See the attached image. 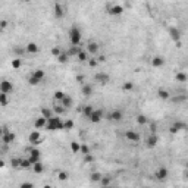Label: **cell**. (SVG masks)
<instances>
[{
    "label": "cell",
    "instance_id": "obj_23",
    "mask_svg": "<svg viewBox=\"0 0 188 188\" xmlns=\"http://www.w3.org/2000/svg\"><path fill=\"white\" fill-rule=\"evenodd\" d=\"M157 96H159L162 100H169V97H170L169 91L165 90V88H159V90H157Z\"/></svg>",
    "mask_w": 188,
    "mask_h": 188
},
{
    "label": "cell",
    "instance_id": "obj_3",
    "mask_svg": "<svg viewBox=\"0 0 188 188\" xmlns=\"http://www.w3.org/2000/svg\"><path fill=\"white\" fill-rule=\"evenodd\" d=\"M123 8L118 3H113V5H109L107 6V13L109 15H113V16H118V15H122Z\"/></svg>",
    "mask_w": 188,
    "mask_h": 188
},
{
    "label": "cell",
    "instance_id": "obj_30",
    "mask_svg": "<svg viewBox=\"0 0 188 188\" xmlns=\"http://www.w3.org/2000/svg\"><path fill=\"white\" fill-rule=\"evenodd\" d=\"M102 178H103V175H102L100 172H93V173H91V178H90V179H91L93 182H100Z\"/></svg>",
    "mask_w": 188,
    "mask_h": 188
},
{
    "label": "cell",
    "instance_id": "obj_31",
    "mask_svg": "<svg viewBox=\"0 0 188 188\" xmlns=\"http://www.w3.org/2000/svg\"><path fill=\"white\" fill-rule=\"evenodd\" d=\"M41 113H43L41 116H44L46 119H50V118H53V112H52L50 109H46V107H43V109H41Z\"/></svg>",
    "mask_w": 188,
    "mask_h": 188
},
{
    "label": "cell",
    "instance_id": "obj_32",
    "mask_svg": "<svg viewBox=\"0 0 188 188\" xmlns=\"http://www.w3.org/2000/svg\"><path fill=\"white\" fill-rule=\"evenodd\" d=\"M53 110H55V112H56L57 115H63L66 109H65V107H63V106H62L60 103H59V104H56V106L53 107Z\"/></svg>",
    "mask_w": 188,
    "mask_h": 188
},
{
    "label": "cell",
    "instance_id": "obj_11",
    "mask_svg": "<svg viewBox=\"0 0 188 188\" xmlns=\"http://www.w3.org/2000/svg\"><path fill=\"white\" fill-rule=\"evenodd\" d=\"M157 141H159V137H157L154 132H151L150 135H149V138H147V143H146V144H147L149 149H153V147L157 144Z\"/></svg>",
    "mask_w": 188,
    "mask_h": 188
},
{
    "label": "cell",
    "instance_id": "obj_10",
    "mask_svg": "<svg viewBox=\"0 0 188 188\" xmlns=\"http://www.w3.org/2000/svg\"><path fill=\"white\" fill-rule=\"evenodd\" d=\"M122 116L123 115L121 110H113V112H110L107 115V119H109V121H113V122H118V121L122 119Z\"/></svg>",
    "mask_w": 188,
    "mask_h": 188
},
{
    "label": "cell",
    "instance_id": "obj_52",
    "mask_svg": "<svg viewBox=\"0 0 188 188\" xmlns=\"http://www.w3.org/2000/svg\"><path fill=\"white\" fill-rule=\"evenodd\" d=\"M102 188H112V187H102Z\"/></svg>",
    "mask_w": 188,
    "mask_h": 188
},
{
    "label": "cell",
    "instance_id": "obj_46",
    "mask_svg": "<svg viewBox=\"0 0 188 188\" xmlns=\"http://www.w3.org/2000/svg\"><path fill=\"white\" fill-rule=\"evenodd\" d=\"M59 179H60V181H66V179H68V173L63 172V170H60V172H59Z\"/></svg>",
    "mask_w": 188,
    "mask_h": 188
},
{
    "label": "cell",
    "instance_id": "obj_8",
    "mask_svg": "<svg viewBox=\"0 0 188 188\" xmlns=\"http://www.w3.org/2000/svg\"><path fill=\"white\" fill-rule=\"evenodd\" d=\"M102 119H103V110H102V109H96V110L93 112V115L90 116V121L94 122V123L100 122Z\"/></svg>",
    "mask_w": 188,
    "mask_h": 188
},
{
    "label": "cell",
    "instance_id": "obj_34",
    "mask_svg": "<svg viewBox=\"0 0 188 188\" xmlns=\"http://www.w3.org/2000/svg\"><path fill=\"white\" fill-rule=\"evenodd\" d=\"M29 166H32V163L29 162V159L27 157V159H21V168H29Z\"/></svg>",
    "mask_w": 188,
    "mask_h": 188
},
{
    "label": "cell",
    "instance_id": "obj_7",
    "mask_svg": "<svg viewBox=\"0 0 188 188\" xmlns=\"http://www.w3.org/2000/svg\"><path fill=\"white\" fill-rule=\"evenodd\" d=\"M187 128V123H184V122H175V123H172L170 125V128H169V131L170 134H176V132L179 131H182V129H185Z\"/></svg>",
    "mask_w": 188,
    "mask_h": 188
},
{
    "label": "cell",
    "instance_id": "obj_38",
    "mask_svg": "<svg viewBox=\"0 0 188 188\" xmlns=\"http://www.w3.org/2000/svg\"><path fill=\"white\" fill-rule=\"evenodd\" d=\"M68 59H69V55H68V53H62L60 56L57 57V60H59L60 63H66V62H68Z\"/></svg>",
    "mask_w": 188,
    "mask_h": 188
},
{
    "label": "cell",
    "instance_id": "obj_50",
    "mask_svg": "<svg viewBox=\"0 0 188 188\" xmlns=\"http://www.w3.org/2000/svg\"><path fill=\"white\" fill-rule=\"evenodd\" d=\"M6 25H8V22L3 19V21H2V28H6Z\"/></svg>",
    "mask_w": 188,
    "mask_h": 188
},
{
    "label": "cell",
    "instance_id": "obj_29",
    "mask_svg": "<svg viewBox=\"0 0 188 188\" xmlns=\"http://www.w3.org/2000/svg\"><path fill=\"white\" fill-rule=\"evenodd\" d=\"M32 170H34L35 173H41V172L44 170L43 163H41V162H38V163H35V165H32Z\"/></svg>",
    "mask_w": 188,
    "mask_h": 188
},
{
    "label": "cell",
    "instance_id": "obj_4",
    "mask_svg": "<svg viewBox=\"0 0 188 188\" xmlns=\"http://www.w3.org/2000/svg\"><path fill=\"white\" fill-rule=\"evenodd\" d=\"M154 176H156L157 181H165V179H168V176H169V170H168V168H165V166H160L159 169L154 172Z\"/></svg>",
    "mask_w": 188,
    "mask_h": 188
},
{
    "label": "cell",
    "instance_id": "obj_9",
    "mask_svg": "<svg viewBox=\"0 0 188 188\" xmlns=\"http://www.w3.org/2000/svg\"><path fill=\"white\" fill-rule=\"evenodd\" d=\"M94 79H96V82L104 85V84H107V82H109V79H110V78H109L107 74H96V75H94Z\"/></svg>",
    "mask_w": 188,
    "mask_h": 188
},
{
    "label": "cell",
    "instance_id": "obj_13",
    "mask_svg": "<svg viewBox=\"0 0 188 188\" xmlns=\"http://www.w3.org/2000/svg\"><path fill=\"white\" fill-rule=\"evenodd\" d=\"M163 65H165V57L154 56L151 59V66H153V68H162Z\"/></svg>",
    "mask_w": 188,
    "mask_h": 188
},
{
    "label": "cell",
    "instance_id": "obj_26",
    "mask_svg": "<svg viewBox=\"0 0 188 188\" xmlns=\"http://www.w3.org/2000/svg\"><path fill=\"white\" fill-rule=\"evenodd\" d=\"M88 55H90V53H88V52H87V50H82V49H81V52H79V53H78V60H81V62H85V60H88Z\"/></svg>",
    "mask_w": 188,
    "mask_h": 188
},
{
    "label": "cell",
    "instance_id": "obj_35",
    "mask_svg": "<svg viewBox=\"0 0 188 188\" xmlns=\"http://www.w3.org/2000/svg\"><path fill=\"white\" fill-rule=\"evenodd\" d=\"M122 90L123 91H132V90H134V84H132V82H123Z\"/></svg>",
    "mask_w": 188,
    "mask_h": 188
},
{
    "label": "cell",
    "instance_id": "obj_39",
    "mask_svg": "<svg viewBox=\"0 0 188 188\" xmlns=\"http://www.w3.org/2000/svg\"><path fill=\"white\" fill-rule=\"evenodd\" d=\"M137 122L140 123V125H146V123H147V118H146L144 115H138V116H137Z\"/></svg>",
    "mask_w": 188,
    "mask_h": 188
},
{
    "label": "cell",
    "instance_id": "obj_36",
    "mask_svg": "<svg viewBox=\"0 0 188 188\" xmlns=\"http://www.w3.org/2000/svg\"><path fill=\"white\" fill-rule=\"evenodd\" d=\"M21 65H22V60H21V59H13V60H12V68H13V69H19V68H21Z\"/></svg>",
    "mask_w": 188,
    "mask_h": 188
},
{
    "label": "cell",
    "instance_id": "obj_15",
    "mask_svg": "<svg viewBox=\"0 0 188 188\" xmlns=\"http://www.w3.org/2000/svg\"><path fill=\"white\" fill-rule=\"evenodd\" d=\"M28 159H29V162H31L32 165L38 163V162H40V151H38V150H31V151H29Z\"/></svg>",
    "mask_w": 188,
    "mask_h": 188
},
{
    "label": "cell",
    "instance_id": "obj_25",
    "mask_svg": "<svg viewBox=\"0 0 188 188\" xmlns=\"http://www.w3.org/2000/svg\"><path fill=\"white\" fill-rule=\"evenodd\" d=\"M94 110H96V109H94L93 106H85L84 109H82V115H84L85 118H88V119H90V116L93 115Z\"/></svg>",
    "mask_w": 188,
    "mask_h": 188
},
{
    "label": "cell",
    "instance_id": "obj_41",
    "mask_svg": "<svg viewBox=\"0 0 188 188\" xmlns=\"http://www.w3.org/2000/svg\"><path fill=\"white\" fill-rule=\"evenodd\" d=\"M84 162L85 163H91V162H94V156L90 153V154H85L84 156Z\"/></svg>",
    "mask_w": 188,
    "mask_h": 188
},
{
    "label": "cell",
    "instance_id": "obj_53",
    "mask_svg": "<svg viewBox=\"0 0 188 188\" xmlns=\"http://www.w3.org/2000/svg\"><path fill=\"white\" fill-rule=\"evenodd\" d=\"M187 169H188V162H187Z\"/></svg>",
    "mask_w": 188,
    "mask_h": 188
},
{
    "label": "cell",
    "instance_id": "obj_49",
    "mask_svg": "<svg viewBox=\"0 0 188 188\" xmlns=\"http://www.w3.org/2000/svg\"><path fill=\"white\" fill-rule=\"evenodd\" d=\"M19 188H34V184H31V182H24V184H21Z\"/></svg>",
    "mask_w": 188,
    "mask_h": 188
},
{
    "label": "cell",
    "instance_id": "obj_28",
    "mask_svg": "<svg viewBox=\"0 0 188 188\" xmlns=\"http://www.w3.org/2000/svg\"><path fill=\"white\" fill-rule=\"evenodd\" d=\"M71 151L72 153H81V144H78L76 141L71 143Z\"/></svg>",
    "mask_w": 188,
    "mask_h": 188
},
{
    "label": "cell",
    "instance_id": "obj_1",
    "mask_svg": "<svg viewBox=\"0 0 188 188\" xmlns=\"http://www.w3.org/2000/svg\"><path fill=\"white\" fill-rule=\"evenodd\" d=\"M81 40H82V32H81V29L78 28L76 25H72V27L69 28V41H71L72 47L79 46Z\"/></svg>",
    "mask_w": 188,
    "mask_h": 188
},
{
    "label": "cell",
    "instance_id": "obj_5",
    "mask_svg": "<svg viewBox=\"0 0 188 188\" xmlns=\"http://www.w3.org/2000/svg\"><path fill=\"white\" fill-rule=\"evenodd\" d=\"M168 34H169V37L175 41V43H178L179 44V40H181V31H179L176 27H170L168 29Z\"/></svg>",
    "mask_w": 188,
    "mask_h": 188
},
{
    "label": "cell",
    "instance_id": "obj_12",
    "mask_svg": "<svg viewBox=\"0 0 188 188\" xmlns=\"http://www.w3.org/2000/svg\"><path fill=\"white\" fill-rule=\"evenodd\" d=\"M13 140H15V134L9 132L8 129H5V131H3V135H2V141L6 143V144H9V143H12Z\"/></svg>",
    "mask_w": 188,
    "mask_h": 188
},
{
    "label": "cell",
    "instance_id": "obj_48",
    "mask_svg": "<svg viewBox=\"0 0 188 188\" xmlns=\"http://www.w3.org/2000/svg\"><path fill=\"white\" fill-rule=\"evenodd\" d=\"M97 63H99V62H97V60H96V59H88V65L91 66V68H96V66H97Z\"/></svg>",
    "mask_w": 188,
    "mask_h": 188
},
{
    "label": "cell",
    "instance_id": "obj_33",
    "mask_svg": "<svg viewBox=\"0 0 188 188\" xmlns=\"http://www.w3.org/2000/svg\"><path fill=\"white\" fill-rule=\"evenodd\" d=\"M65 97H66V94L63 93V91H56V93H55V100H57L59 103H60Z\"/></svg>",
    "mask_w": 188,
    "mask_h": 188
},
{
    "label": "cell",
    "instance_id": "obj_20",
    "mask_svg": "<svg viewBox=\"0 0 188 188\" xmlns=\"http://www.w3.org/2000/svg\"><path fill=\"white\" fill-rule=\"evenodd\" d=\"M175 79H176V82H187L188 81V75L184 72V71H179L175 74Z\"/></svg>",
    "mask_w": 188,
    "mask_h": 188
},
{
    "label": "cell",
    "instance_id": "obj_21",
    "mask_svg": "<svg viewBox=\"0 0 188 188\" xmlns=\"http://www.w3.org/2000/svg\"><path fill=\"white\" fill-rule=\"evenodd\" d=\"M25 50H27V53H29V55H35L38 52V46L35 43H28L25 46Z\"/></svg>",
    "mask_w": 188,
    "mask_h": 188
},
{
    "label": "cell",
    "instance_id": "obj_40",
    "mask_svg": "<svg viewBox=\"0 0 188 188\" xmlns=\"http://www.w3.org/2000/svg\"><path fill=\"white\" fill-rule=\"evenodd\" d=\"M62 53H63V52H62L59 47H53V49H52V55H53L55 57H59Z\"/></svg>",
    "mask_w": 188,
    "mask_h": 188
},
{
    "label": "cell",
    "instance_id": "obj_6",
    "mask_svg": "<svg viewBox=\"0 0 188 188\" xmlns=\"http://www.w3.org/2000/svg\"><path fill=\"white\" fill-rule=\"evenodd\" d=\"M12 90H13V85H12V82L6 81V79L0 82V93H2V94H9V93H12Z\"/></svg>",
    "mask_w": 188,
    "mask_h": 188
},
{
    "label": "cell",
    "instance_id": "obj_18",
    "mask_svg": "<svg viewBox=\"0 0 188 188\" xmlns=\"http://www.w3.org/2000/svg\"><path fill=\"white\" fill-rule=\"evenodd\" d=\"M125 137H126V140L132 141V143H137V141H140V134H138V132H135V131H126Z\"/></svg>",
    "mask_w": 188,
    "mask_h": 188
},
{
    "label": "cell",
    "instance_id": "obj_54",
    "mask_svg": "<svg viewBox=\"0 0 188 188\" xmlns=\"http://www.w3.org/2000/svg\"><path fill=\"white\" fill-rule=\"evenodd\" d=\"M187 178H188V170H187Z\"/></svg>",
    "mask_w": 188,
    "mask_h": 188
},
{
    "label": "cell",
    "instance_id": "obj_45",
    "mask_svg": "<svg viewBox=\"0 0 188 188\" xmlns=\"http://www.w3.org/2000/svg\"><path fill=\"white\" fill-rule=\"evenodd\" d=\"M10 163H12L13 168H19V166H21V159H12Z\"/></svg>",
    "mask_w": 188,
    "mask_h": 188
},
{
    "label": "cell",
    "instance_id": "obj_24",
    "mask_svg": "<svg viewBox=\"0 0 188 188\" xmlns=\"http://www.w3.org/2000/svg\"><path fill=\"white\" fill-rule=\"evenodd\" d=\"M31 75L34 76V78H37L38 81H41V79H44V76H46V74H44V71H41V69H35Z\"/></svg>",
    "mask_w": 188,
    "mask_h": 188
},
{
    "label": "cell",
    "instance_id": "obj_43",
    "mask_svg": "<svg viewBox=\"0 0 188 188\" xmlns=\"http://www.w3.org/2000/svg\"><path fill=\"white\" fill-rule=\"evenodd\" d=\"M81 153H82V156H85V154H90V149H88L85 144H81Z\"/></svg>",
    "mask_w": 188,
    "mask_h": 188
},
{
    "label": "cell",
    "instance_id": "obj_16",
    "mask_svg": "<svg viewBox=\"0 0 188 188\" xmlns=\"http://www.w3.org/2000/svg\"><path fill=\"white\" fill-rule=\"evenodd\" d=\"M55 16L59 19L65 16V9H63V6L60 3H55Z\"/></svg>",
    "mask_w": 188,
    "mask_h": 188
},
{
    "label": "cell",
    "instance_id": "obj_27",
    "mask_svg": "<svg viewBox=\"0 0 188 188\" xmlns=\"http://www.w3.org/2000/svg\"><path fill=\"white\" fill-rule=\"evenodd\" d=\"M60 104H62L65 109H68V107H71V106H72V99H71V97L66 94V97L63 99V100H62V102H60Z\"/></svg>",
    "mask_w": 188,
    "mask_h": 188
},
{
    "label": "cell",
    "instance_id": "obj_17",
    "mask_svg": "<svg viewBox=\"0 0 188 188\" xmlns=\"http://www.w3.org/2000/svg\"><path fill=\"white\" fill-rule=\"evenodd\" d=\"M40 140H41V135H40V132L38 131H32L31 134H29L28 141L31 143V144H38Z\"/></svg>",
    "mask_w": 188,
    "mask_h": 188
},
{
    "label": "cell",
    "instance_id": "obj_42",
    "mask_svg": "<svg viewBox=\"0 0 188 188\" xmlns=\"http://www.w3.org/2000/svg\"><path fill=\"white\" fill-rule=\"evenodd\" d=\"M28 82L31 85H37V84H40V81H38L37 78H34L32 75H29V78H28Z\"/></svg>",
    "mask_w": 188,
    "mask_h": 188
},
{
    "label": "cell",
    "instance_id": "obj_47",
    "mask_svg": "<svg viewBox=\"0 0 188 188\" xmlns=\"http://www.w3.org/2000/svg\"><path fill=\"white\" fill-rule=\"evenodd\" d=\"M74 126V122L71 121V119H68V121H65V129H71Z\"/></svg>",
    "mask_w": 188,
    "mask_h": 188
},
{
    "label": "cell",
    "instance_id": "obj_19",
    "mask_svg": "<svg viewBox=\"0 0 188 188\" xmlns=\"http://www.w3.org/2000/svg\"><path fill=\"white\" fill-rule=\"evenodd\" d=\"M87 52H88L90 55H97V52H99V44H97L96 41H90L88 46H87Z\"/></svg>",
    "mask_w": 188,
    "mask_h": 188
},
{
    "label": "cell",
    "instance_id": "obj_37",
    "mask_svg": "<svg viewBox=\"0 0 188 188\" xmlns=\"http://www.w3.org/2000/svg\"><path fill=\"white\" fill-rule=\"evenodd\" d=\"M100 184H102V187H110V178L109 176H103L102 181H100Z\"/></svg>",
    "mask_w": 188,
    "mask_h": 188
},
{
    "label": "cell",
    "instance_id": "obj_51",
    "mask_svg": "<svg viewBox=\"0 0 188 188\" xmlns=\"http://www.w3.org/2000/svg\"><path fill=\"white\" fill-rule=\"evenodd\" d=\"M44 188H52V187H50V185H46V187H44Z\"/></svg>",
    "mask_w": 188,
    "mask_h": 188
},
{
    "label": "cell",
    "instance_id": "obj_44",
    "mask_svg": "<svg viewBox=\"0 0 188 188\" xmlns=\"http://www.w3.org/2000/svg\"><path fill=\"white\" fill-rule=\"evenodd\" d=\"M0 102L3 106H6L8 104V94H0Z\"/></svg>",
    "mask_w": 188,
    "mask_h": 188
},
{
    "label": "cell",
    "instance_id": "obj_2",
    "mask_svg": "<svg viewBox=\"0 0 188 188\" xmlns=\"http://www.w3.org/2000/svg\"><path fill=\"white\" fill-rule=\"evenodd\" d=\"M46 129L49 131H57V129H65V122L59 118V116H53L50 119H47Z\"/></svg>",
    "mask_w": 188,
    "mask_h": 188
},
{
    "label": "cell",
    "instance_id": "obj_14",
    "mask_svg": "<svg viewBox=\"0 0 188 188\" xmlns=\"http://www.w3.org/2000/svg\"><path fill=\"white\" fill-rule=\"evenodd\" d=\"M46 125H47V119L44 116H40V118L35 119V122H34V128H35V129H41V128H46Z\"/></svg>",
    "mask_w": 188,
    "mask_h": 188
},
{
    "label": "cell",
    "instance_id": "obj_22",
    "mask_svg": "<svg viewBox=\"0 0 188 188\" xmlns=\"http://www.w3.org/2000/svg\"><path fill=\"white\" fill-rule=\"evenodd\" d=\"M81 93L84 94L85 97H90L91 93H93V87H91L90 84H82V87H81Z\"/></svg>",
    "mask_w": 188,
    "mask_h": 188
}]
</instances>
